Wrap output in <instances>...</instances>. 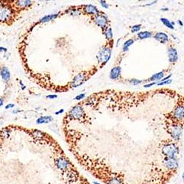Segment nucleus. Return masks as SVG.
<instances>
[{
	"mask_svg": "<svg viewBox=\"0 0 184 184\" xmlns=\"http://www.w3.org/2000/svg\"><path fill=\"white\" fill-rule=\"evenodd\" d=\"M161 152L166 158L176 159L179 152V148L177 146L176 144L169 142L163 144Z\"/></svg>",
	"mask_w": 184,
	"mask_h": 184,
	"instance_id": "nucleus-1",
	"label": "nucleus"
},
{
	"mask_svg": "<svg viewBox=\"0 0 184 184\" xmlns=\"http://www.w3.org/2000/svg\"><path fill=\"white\" fill-rule=\"evenodd\" d=\"M168 132L175 141L179 140L182 134V126L179 123H172L168 126Z\"/></svg>",
	"mask_w": 184,
	"mask_h": 184,
	"instance_id": "nucleus-2",
	"label": "nucleus"
},
{
	"mask_svg": "<svg viewBox=\"0 0 184 184\" xmlns=\"http://www.w3.org/2000/svg\"><path fill=\"white\" fill-rule=\"evenodd\" d=\"M111 55V50L109 47H103L97 54V58L98 62L102 64H105L109 60Z\"/></svg>",
	"mask_w": 184,
	"mask_h": 184,
	"instance_id": "nucleus-3",
	"label": "nucleus"
},
{
	"mask_svg": "<svg viewBox=\"0 0 184 184\" xmlns=\"http://www.w3.org/2000/svg\"><path fill=\"white\" fill-rule=\"evenodd\" d=\"M85 116L84 110L80 105H75L71 109V110L69 113L68 116L70 119L73 120H78L81 119Z\"/></svg>",
	"mask_w": 184,
	"mask_h": 184,
	"instance_id": "nucleus-4",
	"label": "nucleus"
},
{
	"mask_svg": "<svg viewBox=\"0 0 184 184\" xmlns=\"http://www.w3.org/2000/svg\"><path fill=\"white\" fill-rule=\"evenodd\" d=\"M13 16V11L10 7L2 5L0 7V22H6Z\"/></svg>",
	"mask_w": 184,
	"mask_h": 184,
	"instance_id": "nucleus-5",
	"label": "nucleus"
},
{
	"mask_svg": "<svg viewBox=\"0 0 184 184\" xmlns=\"http://www.w3.org/2000/svg\"><path fill=\"white\" fill-rule=\"evenodd\" d=\"M172 116L175 120L178 122H181L184 119V104L177 105L172 112Z\"/></svg>",
	"mask_w": 184,
	"mask_h": 184,
	"instance_id": "nucleus-6",
	"label": "nucleus"
},
{
	"mask_svg": "<svg viewBox=\"0 0 184 184\" xmlns=\"http://www.w3.org/2000/svg\"><path fill=\"white\" fill-rule=\"evenodd\" d=\"M56 166L58 169L61 171H65L69 167L70 162L68 159L64 156H58L54 160Z\"/></svg>",
	"mask_w": 184,
	"mask_h": 184,
	"instance_id": "nucleus-7",
	"label": "nucleus"
},
{
	"mask_svg": "<svg viewBox=\"0 0 184 184\" xmlns=\"http://www.w3.org/2000/svg\"><path fill=\"white\" fill-rule=\"evenodd\" d=\"M163 165L165 167L169 170H176L179 166L178 161L177 159H172V158H166L163 161Z\"/></svg>",
	"mask_w": 184,
	"mask_h": 184,
	"instance_id": "nucleus-8",
	"label": "nucleus"
},
{
	"mask_svg": "<svg viewBox=\"0 0 184 184\" xmlns=\"http://www.w3.org/2000/svg\"><path fill=\"white\" fill-rule=\"evenodd\" d=\"M87 80V77H86V74L84 72H81L76 75L74 78L73 79L72 82H71V86L74 88L78 87V86H81L84 82Z\"/></svg>",
	"mask_w": 184,
	"mask_h": 184,
	"instance_id": "nucleus-9",
	"label": "nucleus"
},
{
	"mask_svg": "<svg viewBox=\"0 0 184 184\" xmlns=\"http://www.w3.org/2000/svg\"><path fill=\"white\" fill-rule=\"evenodd\" d=\"M94 21L95 24L101 28H105L107 27L108 22L107 17L104 15H102V14L96 15L94 18Z\"/></svg>",
	"mask_w": 184,
	"mask_h": 184,
	"instance_id": "nucleus-10",
	"label": "nucleus"
},
{
	"mask_svg": "<svg viewBox=\"0 0 184 184\" xmlns=\"http://www.w3.org/2000/svg\"><path fill=\"white\" fill-rule=\"evenodd\" d=\"M168 57L170 63H176L178 60V54L177 50L173 47H170L168 50Z\"/></svg>",
	"mask_w": 184,
	"mask_h": 184,
	"instance_id": "nucleus-11",
	"label": "nucleus"
},
{
	"mask_svg": "<svg viewBox=\"0 0 184 184\" xmlns=\"http://www.w3.org/2000/svg\"><path fill=\"white\" fill-rule=\"evenodd\" d=\"M154 38L156 41L161 43V44H165V43H166L169 41V36L166 33L162 32H159L155 34Z\"/></svg>",
	"mask_w": 184,
	"mask_h": 184,
	"instance_id": "nucleus-12",
	"label": "nucleus"
},
{
	"mask_svg": "<svg viewBox=\"0 0 184 184\" xmlns=\"http://www.w3.org/2000/svg\"><path fill=\"white\" fill-rule=\"evenodd\" d=\"M85 12L87 14H90V15H97L99 13V11L97 9V7L94 6L92 5H88L84 7Z\"/></svg>",
	"mask_w": 184,
	"mask_h": 184,
	"instance_id": "nucleus-13",
	"label": "nucleus"
},
{
	"mask_svg": "<svg viewBox=\"0 0 184 184\" xmlns=\"http://www.w3.org/2000/svg\"><path fill=\"white\" fill-rule=\"evenodd\" d=\"M121 74V67H116L111 69L110 72V77L112 80H117Z\"/></svg>",
	"mask_w": 184,
	"mask_h": 184,
	"instance_id": "nucleus-14",
	"label": "nucleus"
},
{
	"mask_svg": "<svg viewBox=\"0 0 184 184\" xmlns=\"http://www.w3.org/2000/svg\"><path fill=\"white\" fill-rule=\"evenodd\" d=\"M0 74H1V77L5 81L8 82L9 81L10 79H11V72H10V70L8 69V68L7 67H3L0 71Z\"/></svg>",
	"mask_w": 184,
	"mask_h": 184,
	"instance_id": "nucleus-15",
	"label": "nucleus"
},
{
	"mask_svg": "<svg viewBox=\"0 0 184 184\" xmlns=\"http://www.w3.org/2000/svg\"><path fill=\"white\" fill-rule=\"evenodd\" d=\"M163 76H164V72L163 71H160V72H158L154 74L149 79V81H151L152 83H156L157 81H160L163 78Z\"/></svg>",
	"mask_w": 184,
	"mask_h": 184,
	"instance_id": "nucleus-16",
	"label": "nucleus"
},
{
	"mask_svg": "<svg viewBox=\"0 0 184 184\" xmlns=\"http://www.w3.org/2000/svg\"><path fill=\"white\" fill-rule=\"evenodd\" d=\"M53 119L52 116H41L36 120V123L38 125L41 124H47L49 122H52Z\"/></svg>",
	"mask_w": 184,
	"mask_h": 184,
	"instance_id": "nucleus-17",
	"label": "nucleus"
},
{
	"mask_svg": "<svg viewBox=\"0 0 184 184\" xmlns=\"http://www.w3.org/2000/svg\"><path fill=\"white\" fill-rule=\"evenodd\" d=\"M137 35L139 39H146L152 37V33L149 31H142V32H139Z\"/></svg>",
	"mask_w": 184,
	"mask_h": 184,
	"instance_id": "nucleus-18",
	"label": "nucleus"
},
{
	"mask_svg": "<svg viewBox=\"0 0 184 184\" xmlns=\"http://www.w3.org/2000/svg\"><path fill=\"white\" fill-rule=\"evenodd\" d=\"M16 5L19 8H27V7L30 6V5H32V2L31 1H28V0H20V1H17Z\"/></svg>",
	"mask_w": 184,
	"mask_h": 184,
	"instance_id": "nucleus-19",
	"label": "nucleus"
},
{
	"mask_svg": "<svg viewBox=\"0 0 184 184\" xmlns=\"http://www.w3.org/2000/svg\"><path fill=\"white\" fill-rule=\"evenodd\" d=\"M57 16H58V14H57V13L51 14V15H47V16H45L43 17L42 18H41L40 21H41V22H42V23L48 22V21H52V20H53V19H54V18H57Z\"/></svg>",
	"mask_w": 184,
	"mask_h": 184,
	"instance_id": "nucleus-20",
	"label": "nucleus"
},
{
	"mask_svg": "<svg viewBox=\"0 0 184 184\" xmlns=\"http://www.w3.org/2000/svg\"><path fill=\"white\" fill-rule=\"evenodd\" d=\"M161 21L163 23V25H165L166 27H168V28L171 29V30H174V29H175V27H175V26H174L175 23L171 22V21H169V19H167V18H161Z\"/></svg>",
	"mask_w": 184,
	"mask_h": 184,
	"instance_id": "nucleus-21",
	"label": "nucleus"
},
{
	"mask_svg": "<svg viewBox=\"0 0 184 184\" xmlns=\"http://www.w3.org/2000/svg\"><path fill=\"white\" fill-rule=\"evenodd\" d=\"M107 183L108 184H122V180H120V178L116 176H113V177H111V178H109Z\"/></svg>",
	"mask_w": 184,
	"mask_h": 184,
	"instance_id": "nucleus-22",
	"label": "nucleus"
},
{
	"mask_svg": "<svg viewBox=\"0 0 184 184\" xmlns=\"http://www.w3.org/2000/svg\"><path fill=\"white\" fill-rule=\"evenodd\" d=\"M134 43V40L133 39H129L127 41H126L124 43V45H123V51L127 52L129 50V47L132 45V44Z\"/></svg>",
	"mask_w": 184,
	"mask_h": 184,
	"instance_id": "nucleus-23",
	"label": "nucleus"
},
{
	"mask_svg": "<svg viewBox=\"0 0 184 184\" xmlns=\"http://www.w3.org/2000/svg\"><path fill=\"white\" fill-rule=\"evenodd\" d=\"M105 35L106 38L108 40L112 39L113 38V33H112V30L110 27L106 29V31L105 33Z\"/></svg>",
	"mask_w": 184,
	"mask_h": 184,
	"instance_id": "nucleus-24",
	"label": "nucleus"
},
{
	"mask_svg": "<svg viewBox=\"0 0 184 184\" xmlns=\"http://www.w3.org/2000/svg\"><path fill=\"white\" fill-rule=\"evenodd\" d=\"M33 136H35V139H43V136H44V134L42 133V132L39 131V130H34Z\"/></svg>",
	"mask_w": 184,
	"mask_h": 184,
	"instance_id": "nucleus-25",
	"label": "nucleus"
},
{
	"mask_svg": "<svg viewBox=\"0 0 184 184\" xmlns=\"http://www.w3.org/2000/svg\"><path fill=\"white\" fill-rule=\"evenodd\" d=\"M141 27H142V24H136V25L133 26V27H131V32L133 33L139 32V30H141Z\"/></svg>",
	"mask_w": 184,
	"mask_h": 184,
	"instance_id": "nucleus-26",
	"label": "nucleus"
},
{
	"mask_svg": "<svg viewBox=\"0 0 184 184\" xmlns=\"http://www.w3.org/2000/svg\"><path fill=\"white\" fill-rule=\"evenodd\" d=\"M130 83L133 85V86H138V85L141 84L142 83H143V80H137V79H131V80H129Z\"/></svg>",
	"mask_w": 184,
	"mask_h": 184,
	"instance_id": "nucleus-27",
	"label": "nucleus"
},
{
	"mask_svg": "<svg viewBox=\"0 0 184 184\" xmlns=\"http://www.w3.org/2000/svg\"><path fill=\"white\" fill-rule=\"evenodd\" d=\"M171 82H172V80H171V79H169V80H166V81L159 82V83H157V85H158V86H162V85H167V84H169V83H171Z\"/></svg>",
	"mask_w": 184,
	"mask_h": 184,
	"instance_id": "nucleus-28",
	"label": "nucleus"
},
{
	"mask_svg": "<svg viewBox=\"0 0 184 184\" xmlns=\"http://www.w3.org/2000/svg\"><path fill=\"white\" fill-rule=\"evenodd\" d=\"M85 97H86V94H79V95H77V97H76L75 98H74V100H82V99H84Z\"/></svg>",
	"mask_w": 184,
	"mask_h": 184,
	"instance_id": "nucleus-29",
	"label": "nucleus"
},
{
	"mask_svg": "<svg viewBox=\"0 0 184 184\" xmlns=\"http://www.w3.org/2000/svg\"><path fill=\"white\" fill-rule=\"evenodd\" d=\"M100 4H101L102 7H103L104 8H108V3H106L105 1H100Z\"/></svg>",
	"mask_w": 184,
	"mask_h": 184,
	"instance_id": "nucleus-30",
	"label": "nucleus"
},
{
	"mask_svg": "<svg viewBox=\"0 0 184 184\" xmlns=\"http://www.w3.org/2000/svg\"><path fill=\"white\" fill-rule=\"evenodd\" d=\"M71 15H78V14H80V12L78 11V10H72V11H71Z\"/></svg>",
	"mask_w": 184,
	"mask_h": 184,
	"instance_id": "nucleus-31",
	"label": "nucleus"
},
{
	"mask_svg": "<svg viewBox=\"0 0 184 184\" xmlns=\"http://www.w3.org/2000/svg\"><path fill=\"white\" fill-rule=\"evenodd\" d=\"M14 107V104H11V103H10V104L7 105L6 106H5V109H10V108H13Z\"/></svg>",
	"mask_w": 184,
	"mask_h": 184,
	"instance_id": "nucleus-32",
	"label": "nucleus"
},
{
	"mask_svg": "<svg viewBox=\"0 0 184 184\" xmlns=\"http://www.w3.org/2000/svg\"><path fill=\"white\" fill-rule=\"evenodd\" d=\"M47 97L48 99H55L57 98V95H54V94H51V95L47 96Z\"/></svg>",
	"mask_w": 184,
	"mask_h": 184,
	"instance_id": "nucleus-33",
	"label": "nucleus"
},
{
	"mask_svg": "<svg viewBox=\"0 0 184 184\" xmlns=\"http://www.w3.org/2000/svg\"><path fill=\"white\" fill-rule=\"evenodd\" d=\"M64 109H61V110H58V111L55 112V114H56V115H58V114H60V113H64Z\"/></svg>",
	"mask_w": 184,
	"mask_h": 184,
	"instance_id": "nucleus-34",
	"label": "nucleus"
},
{
	"mask_svg": "<svg viewBox=\"0 0 184 184\" xmlns=\"http://www.w3.org/2000/svg\"><path fill=\"white\" fill-rule=\"evenodd\" d=\"M0 52H7V49L4 47H0Z\"/></svg>",
	"mask_w": 184,
	"mask_h": 184,
	"instance_id": "nucleus-35",
	"label": "nucleus"
},
{
	"mask_svg": "<svg viewBox=\"0 0 184 184\" xmlns=\"http://www.w3.org/2000/svg\"><path fill=\"white\" fill-rule=\"evenodd\" d=\"M3 103H4L3 99L0 98V107H1V106H2V105H3Z\"/></svg>",
	"mask_w": 184,
	"mask_h": 184,
	"instance_id": "nucleus-36",
	"label": "nucleus"
},
{
	"mask_svg": "<svg viewBox=\"0 0 184 184\" xmlns=\"http://www.w3.org/2000/svg\"><path fill=\"white\" fill-rule=\"evenodd\" d=\"M161 11H169V9H168V8H162Z\"/></svg>",
	"mask_w": 184,
	"mask_h": 184,
	"instance_id": "nucleus-37",
	"label": "nucleus"
},
{
	"mask_svg": "<svg viewBox=\"0 0 184 184\" xmlns=\"http://www.w3.org/2000/svg\"><path fill=\"white\" fill-rule=\"evenodd\" d=\"M178 24H180V26H183V23H182V22H181V21H180V20H179V21H178Z\"/></svg>",
	"mask_w": 184,
	"mask_h": 184,
	"instance_id": "nucleus-38",
	"label": "nucleus"
},
{
	"mask_svg": "<svg viewBox=\"0 0 184 184\" xmlns=\"http://www.w3.org/2000/svg\"><path fill=\"white\" fill-rule=\"evenodd\" d=\"M182 179H183V182H184V172H183V175H182Z\"/></svg>",
	"mask_w": 184,
	"mask_h": 184,
	"instance_id": "nucleus-39",
	"label": "nucleus"
},
{
	"mask_svg": "<svg viewBox=\"0 0 184 184\" xmlns=\"http://www.w3.org/2000/svg\"><path fill=\"white\" fill-rule=\"evenodd\" d=\"M93 183H94V184H100V183H98V182H95V181H94V182H93Z\"/></svg>",
	"mask_w": 184,
	"mask_h": 184,
	"instance_id": "nucleus-40",
	"label": "nucleus"
},
{
	"mask_svg": "<svg viewBox=\"0 0 184 184\" xmlns=\"http://www.w3.org/2000/svg\"><path fill=\"white\" fill-rule=\"evenodd\" d=\"M2 6V5H1V2H0V7Z\"/></svg>",
	"mask_w": 184,
	"mask_h": 184,
	"instance_id": "nucleus-41",
	"label": "nucleus"
}]
</instances>
